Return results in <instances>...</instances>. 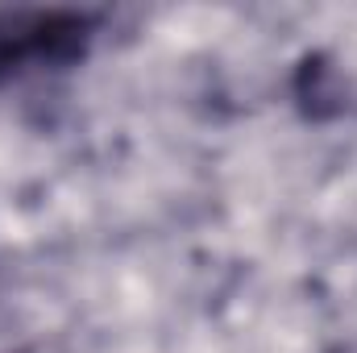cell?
Listing matches in <instances>:
<instances>
[{"instance_id": "6da1fadb", "label": "cell", "mask_w": 357, "mask_h": 353, "mask_svg": "<svg viewBox=\"0 0 357 353\" xmlns=\"http://www.w3.org/2000/svg\"><path fill=\"white\" fill-rule=\"evenodd\" d=\"M100 33V13L84 8H0V84L67 71L84 63Z\"/></svg>"}]
</instances>
